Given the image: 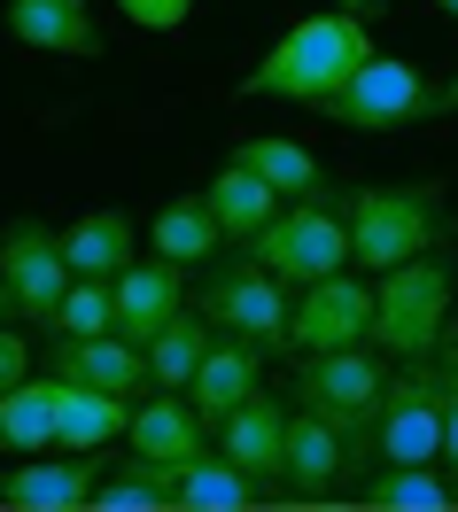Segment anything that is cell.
<instances>
[{"label": "cell", "instance_id": "obj_1", "mask_svg": "<svg viewBox=\"0 0 458 512\" xmlns=\"http://www.w3.org/2000/svg\"><path fill=\"white\" fill-rule=\"evenodd\" d=\"M373 55V39H365V16L350 8H327V16H303L288 24V39L264 55L249 78H241V94L257 101H311V109H327V94L350 86V70Z\"/></svg>", "mask_w": 458, "mask_h": 512}, {"label": "cell", "instance_id": "obj_2", "mask_svg": "<svg viewBox=\"0 0 458 512\" xmlns=\"http://www.w3.org/2000/svg\"><path fill=\"white\" fill-rule=\"evenodd\" d=\"M458 303V241H435L412 264L373 280V350L381 357H435Z\"/></svg>", "mask_w": 458, "mask_h": 512}, {"label": "cell", "instance_id": "obj_3", "mask_svg": "<svg viewBox=\"0 0 458 512\" xmlns=\"http://www.w3.org/2000/svg\"><path fill=\"white\" fill-rule=\"evenodd\" d=\"M420 458H443V365L435 357H396L373 427L350 443V474L420 466Z\"/></svg>", "mask_w": 458, "mask_h": 512}, {"label": "cell", "instance_id": "obj_4", "mask_svg": "<svg viewBox=\"0 0 458 512\" xmlns=\"http://www.w3.org/2000/svg\"><path fill=\"white\" fill-rule=\"evenodd\" d=\"M451 241V218H443V187H358L350 194V264L358 272H396L420 249Z\"/></svg>", "mask_w": 458, "mask_h": 512}, {"label": "cell", "instance_id": "obj_5", "mask_svg": "<svg viewBox=\"0 0 458 512\" xmlns=\"http://www.w3.org/2000/svg\"><path fill=\"white\" fill-rule=\"evenodd\" d=\"M249 256L272 264L288 288H311V280L350 272V202H334L327 187L303 194V202H288V210L249 241Z\"/></svg>", "mask_w": 458, "mask_h": 512}, {"label": "cell", "instance_id": "obj_6", "mask_svg": "<svg viewBox=\"0 0 458 512\" xmlns=\"http://www.w3.org/2000/svg\"><path fill=\"white\" fill-rule=\"evenodd\" d=\"M195 303L210 311V326H218V334H241V342H257L264 357L288 350V319H295L288 280H280L272 264H257V256H226V264L202 280Z\"/></svg>", "mask_w": 458, "mask_h": 512}, {"label": "cell", "instance_id": "obj_7", "mask_svg": "<svg viewBox=\"0 0 458 512\" xmlns=\"http://www.w3.org/2000/svg\"><path fill=\"white\" fill-rule=\"evenodd\" d=\"M443 109V94L420 78V63H404V55H365L358 70H350V86L342 94H327V117L350 132H404V125H427Z\"/></svg>", "mask_w": 458, "mask_h": 512}, {"label": "cell", "instance_id": "obj_8", "mask_svg": "<svg viewBox=\"0 0 458 512\" xmlns=\"http://www.w3.org/2000/svg\"><path fill=\"white\" fill-rule=\"evenodd\" d=\"M381 388H389V357L373 350V342H350V350H303V365H295V404H311L319 419H334L350 443L373 427Z\"/></svg>", "mask_w": 458, "mask_h": 512}, {"label": "cell", "instance_id": "obj_9", "mask_svg": "<svg viewBox=\"0 0 458 512\" xmlns=\"http://www.w3.org/2000/svg\"><path fill=\"white\" fill-rule=\"evenodd\" d=\"M70 280L78 272H70V256H63V233H47L39 218H16L0 233V288H8V303H16L24 326L55 334V311H63Z\"/></svg>", "mask_w": 458, "mask_h": 512}, {"label": "cell", "instance_id": "obj_10", "mask_svg": "<svg viewBox=\"0 0 458 512\" xmlns=\"http://www.w3.org/2000/svg\"><path fill=\"white\" fill-rule=\"evenodd\" d=\"M350 342H373V280H358V264L311 280L288 319V350H350Z\"/></svg>", "mask_w": 458, "mask_h": 512}, {"label": "cell", "instance_id": "obj_11", "mask_svg": "<svg viewBox=\"0 0 458 512\" xmlns=\"http://www.w3.org/2000/svg\"><path fill=\"white\" fill-rule=\"evenodd\" d=\"M350 481V435L319 419L311 404H295L288 412V474H280V505H327L334 489Z\"/></svg>", "mask_w": 458, "mask_h": 512}, {"label": "cell", "instance_id": "obj_12", "mask_svg": "<svg viewBox=\"0 0 458 512\" xmlns=\"http://www.w3.org/2000/svg\"><path fill=\"white\" fill-rule=\"evenodd\" d=\"M125 443L140 450V458H164L171 474H179V466H195L202 450H218V427L195 412V396H187V388H156L148 404H132Z\"/></svg>", "mask_w": 458, "mask_h": 512}, {"label": "cell", "instance_id": "obj_13", "mask_svg": "<svg viewBox=\"0 0 458 512\" xmlns=\"http://www.w3.org/2000/svg\"><path fill=\"white\" fill-rule=\"evenodd\" d=\"M47 373H63V381H86V388H109V396H140L148 381V350L132 342V334H55V350H47Z\"/></svg>", "mask_w": 458, "mask_h": 512}, {"label": "cell", "instance_id": "obj_14", "mask_svg": "<svg viewBox=\"0 0 458 512\" xmlns=\"http://www.w3.org/2000/svg\"><path fill=\"white\" fill-rule=\"evenodd\" d=\"M94 458L86 450H63V458H24V466H8L0 474V505H16V512H86L94 505Z\"/></svg>", "mask_w": 458, "mask_h": 512}, {"label": "cell", "instance_id": "obj_15", "mask_svg": "<svg viewBox=\"0 0 458 512\" xmlns=\"http://www.w3.org/2000/svg\"><path fill=\"white\" fill-rule=\"evenodd\" d=\"M179 272H187V264H171V256H132L125 272L109 280V288H117V334H132V342L148 350V342H156V334L187 311Z\"/></svg>", "mask_w": 458, "mask_h": 512}, {"label": "cell", "instance_id": "obj_16", "mask_svg": "<svg viewBox=\"0 0 458 512\" xmlns=\"http://www.w3.org/2000/svg\"><path fill=\"white\" fill-rule=\"evenodd\" d=\"M218 450H226L233 466H249L264 489H280V474H288V404L264 396V388L241 396V404L218 419Z\"/></svg>", "mask_w": 458, "mask_h": 512}, {"label": "cell", "instance_id": "obj_17", "mask_svg": "<svg viewBox=\"0 0 458 512\" xmlns=\"http://www.w3.org/2000/svg\"><path fill=\"white\" fill-rule=\"evenodd\" d=\"M257 388H264V350H257V342H241V334H218V342H210V357L195 365L187 396H195V412L218 427V419H226L241 396H257Z\"/></svg>", "mask_w": 458, "mask_h": 512}, {"label": "cell", "instance_id": "obj_18", "mask_svg": "<svg viewBox=\"0 0 458 512\" xmlns=\"http://www.w3.org/2000/svg\"><path fill=\"white\" fill-rule=\"evenodd\" d=\"M0 24L32 55H94V8L86 0H8Z\"/></svg>", "mask_w": 458, "mask_h": 512}, {"label": "cell", "instance_id": "obj_19", "mask_svg": "<svg viewBox=\"0 0 458 512\" xmlns=\"http://www.w3.org/2000/svg\"><path fill=\"white\" fill-rule=\"evenodd\" d=\"M55 427H63V373H32L0 396V450L32 458L55 443Z\"/></svg>", "mask_w": 458, "mask_h": 512}, {"label": "cell", "instance_id": "obj_20", "mask_svg": "<svg viewBox=\"0 0 458 512\" xmlns=\"http://www.w3.org/2000/svg\"><path fill=\"white\" fill-rule=\"evenodd\" d=\"M148 249L171 256V264H210V256L226 249V225L210 210V194H171L156 225H148Z\"/></svg>", "mask_w": 458, "mask_h": 512}, {"label": "cell", "instance_id": "obj_21", "mask_svg": "<svg viewBox=\"0 0 458 512\" xmlns=\"http://www.w3.org/2000/svg\"><path fill=\"white\" fill-rule=\"evenodd\" d=\"M202 194H210V210H218V225H226V241H257L264 225L280 218V202H288V194L272 187V179H257V171H249L241 156H233Z\"/></svg>", "mask_w": 458, "mask_h": 512}, {"label": "cell", "instance_id": "obj_22", "mask_svg": "<svg viewBox=\"0 0 458 512\" xmlns=\"http://www.w3.org/2000/svg\"><path fill=\"white\" fill-rule=\"evenodd\" d=\"M63 256H70V272H86V280H117L140 256V233H132L125 210H86L78 225H63Z\"/></svg>", "mask_w": 458, "mask_h": 512}, {"label": "cell", "instance_id": "obj_23", "mask_svg": "<svg viewBox=\"0 0 458 512\" xmlns=\"http://www.w3.org/2000/svg\"><path fill=\"white\" fill-rule=\"evenodd\" d=\"M125 427H132V396H109V388L63 381V427H55V443H63V450L101 458V443H117Z\"/></svg>", "mask_w": 458, "mask_h": 512}, {"label": "cell", "instance_id": "obj_24", "mask_svg": "<svg viewBox=\"0 0 458 512\" xmlns=\"http://www.w3.org/2000/svg\"><path fill=\"white\" fill-rule=\"evenodd\" d=\"M257 497H272L249 466H233L226 450H202L195 466H179V505L187 512H241V505H257Z\"/></svg>", "mask_w": 458, "mask_h": 512}, {"label": "cell", "instance_id": "obj_25", "mask_svg": "<svg viewBox=\"0 0 458 512\" xmlns=\"http://www.w3.org/2000/svg\"><path fill=\"white\" fill-rule=\"evenodd\" d=\"M210 342H218L210 311H202V303H187V311H179V319L148 342V381H156V388H187V381H195V365L210 357Z\"/></svg>", "mask_w": 458, "mask_h": 512}, {"label": "cell", "instance_id": "obj_26", "mask_svg": "<svg viewBox=\"0 0 458 512\" xmlns=\"http://www.w3.org/2000/svg\"><path fill=\"white\" fill-rule=\"evenodd\" d=\"M164 505H179V474L164 458H140V450L125 466H109L94 489V512H164Z\"/></svg>", "mask_w": 458, "mask_h": 512}, {"label": "cell", "instance_id": "obj_27", "mask_svg": "<svg viewBox=\"0 0 458 512\" xmlns=\"http://www.w3.org/2000/svg\"><path fill=\"white\" fill-rule=\"evenodd\" d=\"M358 497L373 512H443V505H458V489L435 474V458H420V466H373Z\"/></svg>", "mask_w": 458, "mask_h": 512}, {"label": "cell", "instance_id": "obj_28", "mask_svg": "<svg viewBox=\"0 0 458 512\" xmlns=\"http://www.w3.org/2000/svg\"><path fill=\"white\" fill-rule=\"evenodd\" d=\"M241 163H249L257 179H272V187L288 194V202H303V194H319V187H327L319 156H311L303 140H280V132H257V140H241Z\"/></svg>", "mask_w": 458, "mask_h": 512}, {"label": "cell", "instance_id": "obj_29", "mask_svg": "<svg viewBox=\"0 0 458 512\" xmlns=\"http://www.w3.org/2000/svg\"><path fill=\"white\" fill-rule=\"evenodd\" d=\"M117 326V288L109 280H70V295H63V311H55V334H109Z\"/></svg>", "mask_w": 458, "mask_h": 512}, {"label": "cell", "instance_id": "obj_30", "mask_svg": "<svg viewBox=\"0 0 458 512\" xmlns=\"http://www.w3.org/2000/svg\"><path fill=\"white\" fill-rule=\"evenodd\" d=\"M435 365H443V466L458 474V334H443Z\"/></svg>", "mask_w": 458, "mask_h": 512}, {"label": "cell", "instance_id": "obj_31", "mask_svg": "<svg viewBox=\"0 0 458 512\" xmlns=\"http://www.w3.org/2000/svg\"><path fill=\"white\" fill-rule=\"evenodd\" d=\"M117 8H125L140 32H179V24L195 16V0H117Z\"/></svg>", "mask_w": 458, "mask_h": 512}, {"label": "cell", "instance_id": "obj_32", "mask_svg": "<svg viewBox=\"0 0 458 512\" xmlns=\"http://www.w3.org/2000/svg\"><path fill=\"white\" fill-rule=\"evenodd\" d=\"M16 381H32V334L8 319V326H0V396H8Z\"/></svg>", "mask_w": 458, "mask_h": 512}, {"label": "cell", "instance_id": "obj_33", "mask_svg": "<svg viewBox=\"0 0 458 512\" xmlns=\"http://www.w3.org/2000/svg\"><path fill=\"white\" fill-rule=\"evenodd\" d=\"M334 8H350V16H381L389 0H334Z\"/></svg>", "mask_w": 458, "mask_h": 512}, {"label": "cell", "instance_id": "obj_34", "mask_svg": "<svg viewBox=\"0 0 458 512\" xmlns=\"http://www.w3.org/2000/svg\"><path fill=\"white\" fill-rule=\"evenodd\" d=\"M8 319H16V303H8V288H0V326H8Z\"/></svg>", "mask_w": 458, "mask_h": 512}, {"label": "cell", "instance_id": "obj_35", "mask_svg": "<svg viewBox=\"0 0 458 512\" xmlns=\"http://www.w3.org/2000/svg\"><path fill=\"white\" fill-rule=\"evenodd\" d=\"M443 109H458V78H451V86H443Z\"/></svg>", "mask_w": 458, "mask_h": 512}, {"label": "cell", "instance_id": "obj_36", "mask_svg": "<svg viewBox=\"0 0 458 512\" xmlns=\"http://www.w3.org/2000/svg\"><path fill=\"white\" fill-rule=\"evenodd\" d=\"M443 16H458V0H443Z\"/></svg>", "mask_w": 458, "mask_h": 512}]
</instances>
